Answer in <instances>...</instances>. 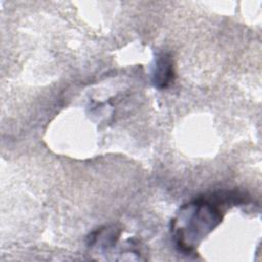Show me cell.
<instances>
[{"instance_id": "1", "label": "cell", "mask_w": 262, "mask_h": 262, "mask_svg": "<svg viewBox=\"0 0 262 262\" xmlns=\"http://www.w3.org/2000/svg\"><path fill=\"white\" fill-rule=\"evenodd\" d=\"M221 220L219 209L210 200L199 199L182 206L171 225L176 247L183 253L192 252Z\"/></svg>"}, {"instance_id": "2", "label": "cell", "mask_w": 262, "mask_h": 262, "mask_svg": "<svg viewBox=\"0 0 262 262\" xmlns=\"http://www.w3.org/2000/svg\"><path fill=\"white\" fill-rule=\"evenodd\" d=\"M174 80V69L171 55L168 53H161L155 63L152 72L154 85L159 89L167 88Z\"/></svg>"}]
</instances>
